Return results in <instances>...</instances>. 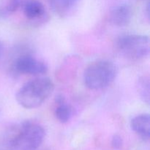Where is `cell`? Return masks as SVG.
<instances>
[{
  "label": "cell",
  "mask_w": 150,
  "mask_h": 150,
  "mask_svg": "<svg viewBox=\"0 0 150 150\" xmlns=\"http://www.w3.org/2000/svg\"><path fill=\"white\" fill-rule=\"evenodd\" d=\"M133 11L129 4H121L116 6L110 13V21L118 27L126 26L131 21Z\"/></svg>",
  "instance_id": "obj_6"
},
{
  "label": "cell",
  "mask_w": 150,
  "mask_h": 150,
  "mask_svg": "<svg viewBox=\"0 0 150 150\" xmlns=\"http://www.w3.org/2000/svg\"><path fill=\"white\" fill-rule=\"evenodd\" d=\"M13 70L17 73L28 75H42L48 71V67L42 62L29 54L20 56L13 63Z\"/></svg>",
  "instance_id": "obj_5"
},
{
  "label": "cell",
  "mask_w": 150,
  "mask_h": 150,
  "mask_svg": "<svg viewBox=\"0 0 150 150\" xmlns=\"http://www.w3.org/2000/svg\"><path fill=\"white\" fill-rule=\"evenodd\" d=\"M117 74V68L112 62L98 60L86 67L83 73V81L88 89L98 90L111 84Z\"/></svg>",
  "instance_id": "obj_3"
},
{
  "label": "cell",
  "mask_w": 150,
  "mask_h": 150,
  "mask_svg": "<svg viewBox=\"0 0 150 150\" xmlns=\"http://www.w3.org/2000/svg\"><path fill=\"white\" fill-rule=\"evenodd\" d=\"M2 53H3V45L1 42V41H0V59H1V55H2Z\"/></svg>",
  "instance_id": "obj_15"
},
{
  "label": "cell",
  "mask_w": 150,
  "mask_h": 150,
  "mask_svg": "<svg viewBox=\"0 0 150 150\" xmlns=\"http://www.w3.org/2000/svg\"><path fill=\"white\" fill-rule=\"evenodd\" d=\"M55 102L57 104L62 103L65 102V99H64V96H62V95H58L57 96H56Z\"/></svg>",
  "instance_id": "obj_14"
},
{
  "label": "cell",
  "mask_w": 150,
  "mask_h": 150,
  "mask_svg": "<svg viewBox=\"0 0 150 150\" xmlns=\"http://www.w3.org/2000/svg\"><path fill=\"white\" fill-rule=\"evenodd\" d=\"M137 89L141 99L145 103L149 105L150 100V83L149 79L147 76H142L139 79Z\"/></svg>",
  "instance_id": "obj_10"
},
{
  "label": "cell",
  "mask_w": 150,
  "mask_h": 150,
  "mask_svg": "<svg viewBox=\"0 0 150 150\" xmlns=\"http://www.w3.org/2000/svg\"><path fill=\"white\" fill-rule=\"evenodd\" d=\"M54 89V83L49 78H36L25 83L18 89L16 99L23 108H36L43 103Z\"/></svg>",
  "instance_id": "obj_2"
},
{
  "label": "cell",
  "mask_w": 150,
  "mask_h": 150,
  "mask_svg": "<svg viewBox=\"0 0 150 150\" xmlns=\"http://www.w3.org/2000/svg\"><path fill=\"white\" fill-rule=\"evenodd\" d=\"M131 129L143 140L148 141L150 138V117L148 114L137 115L130 122Z\"/></svg>",
  "instance_id": "obj_8"
},
{
  "label": "cell",
  "mask_w": 150,
  "mask_h": 150,
  "mask_svg": "<svg viewBox=\"0 0 150 150\" xmlns=\"http://www.w3.org/2000/svg\"><path fill=\"white\" fill-rule=\"evenodd\" d=\"M80 0H48V4L55 14L61 17L67 16L79 4Z\"/></svg>",
  "instance_id": "obj_9"
},
{
  "label": "cell",
  "mask_w": 150,
  "mask_h": 150,
  "mask_svg": "<svg viewBox=\"0 0 150 150\" xmlns=\"http://www.w3.org/2000/svg\"><path fill=\"white\" fill-rule=\"evenodd\" d=\"M55 116L62 123H66L70 120L72 116V108L66 102L57 104L55 109Z\"/></svg>",
  "instance_id": "obj_11"
},
{
  "label": "cell",
  "mask_w": 150,
  "mask_h": 150,
  "mask_svg": "<svg viewBox=\"0 0 150 150\" xmlns=\"http://www.w3.org/2000/svg\"><path fill=\"white\" fill-rule=\"evenodd\" d=\"M23 0H8L4 8L0 10L1 15H9L15 13L21 7Z\"/></svg>",
  "instance_id": "obj_12"
},
{
  "label": "cell",
  "mask_w": 150,
  "mask_h": 150,
  "mask_svg": "<svg viewBox=\"0 0 150 150\" xmlns=\"http://www.w3.org/2000/svg\"><path fill=\"white\" fill-rule=\"evenodd\" d=\"M123 141L122 139L120 136L119 135H114L112 138V140H111V145H112L113 147L116 149H120L122 146Z\"/></svg>",
  "instance_id": "obj_13"
},
{
  "label": "cell",
  "mask_w": 150,
  "mask_h": 150,
  "mask_svg": "<svg viewBox=\"0 0 150 150\" xmlns=\"http://www.w3.org/2000/svg\"><path fill=\"white\" fill-rule=\"evenodd\" d=\"M116 46L119 52L126 58L140 59L149 55V38L146 35L136 34L121 35L117 38Z\"/></svg>",
  "instance_id": "obj_4"
},
{
  "label": "cell",
  "mask_w": 150,
  "mask_h": 150,
  "mask_svg": "<svg viewBox=\"0 0 150 150\" xmlns=\"http://www.w3.org/2000/svg\"><path fill=\"white\" fill-rule=\"evenodd\" d=\"M21 8L25 17L35 23L45 17V7L38 0H23Z\"/></svg>",
  "instance_id": "obj_7"
},
{
  "label": "cell",
  "mask_w": 150,
  "mask_h": 150,
  "mask_svg": "<svg viewBox=\"0 0 150 150\" xmlns=\"http://www.w3.org/2000/svg\"><path fill=\"white\" fill-rule=\"evenodd\" d=\"M45 131L38 123L24 121L10 132L7 145L11 150H37L43 142Z\"/></svg>",
  "instance_id": "obj_1"
}]
</instances>
